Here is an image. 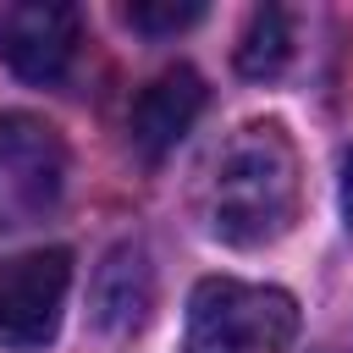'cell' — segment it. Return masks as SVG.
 Returning <instances> with one entry per match:
<instances>
[{
  "label": "cell",
  "instance_id": "cell-6",
  "mask_svg": "<svg viewBox=\"0 0 353 353\" xmlns=\"http://www.w3.org/2000/svg\"><path fill=\"white\" fill-rule=\"evenodd\" d=\"M204 99H210V94H204V77H199L193 66H171V72H160V77L132 99V116H127V138H132V149H138L143 160H165V154L193 132Z\"/></svg>",
  "mask_w": 353,
  "mask_h": 353
},
{
  "label": "cell",
  "instance_id": "cell-1",
  "mask_svg": "<svg viewBox=\"0 0 353 353\" xmlns=\"http://www.w3.org/2000/svg\"><path fill=\"white\" fill-rule=\"evenodd\" d=\"M298 215V149L276 121H248L215 165L210 232L232 248L276 243Z\"/></svg>",
  "mask_w": 353,
  "mask_h": 353
},
{
  "label": "cell",
  "instance_id": "cell-7",
  "mask_svg": "<svg viewBox=\"0 0 353 353\" xmlns=\"http://www.w3.org/2000/svg\"><path fill=\"white\" fill-rule=\"evenodd\" d=\"M154 309V265L138 243H116L94 276V320L105 331H138Z\"/></svg>",
  "mask_w": 353,
  "mask_h": 353
},
{
  "label": "cell",
  "instance_id": "cell-4",
  "mask_svg": "<svg viewBox=\"0 0 353 353\" xmlns=\"http://www.w3.org/2000/svg\"><path fill=\"white\" fill-rule=\"evenodd\" d=\"M72 287V254L66 248H33L0 265V342L11 353H39L61 331Z\"/></svg>",
  "mask_w": 353,
  "mask_h": 353
},
{
  "label": "cell",
  "instance_id": "cell-3",
  "mask_svg": "<svg viewBox=\"0 0 353 353\" xmlns=\"http://www.w3.org/2000/svg\"><path fill=\"white\" fill-rule=\"evenodd\" d=\"M66 188V149L50 121L6 110L0 116V226L39 221Z\"/></svg>",
  "mask_w": 353,
  "mask_h": 353
},
{
  "label": "cell",
  "instance_id": "cell-5",
  "mask_svg": "<svg viewBox=\"0 0 353 353\" xmlns=\"http://www.w3.org/2000/svg\"><path fill=\"white\" fill-rule=\"evenodd\" d=\"M83 22L72 6H11L0 11V61L22 83H61L77 61Z\"/></svg>",
  "mask_w": 353,
  "mask_h": 353
},
{
  "label": "cell",
  "instance_id": "cell-10",
  "mask_svg": "<svg viewBox=\"0 0 353 353\" xmlns=\"http://www.w3.org/2000/svg\"><path fill=\"white\" fill-rule=\"evenodd\" d=\"M342 221H347V232H353V149L342 154Z\"/></svg>",
  "mask_w": 353,
  "mask_h": 353
},
{
  "label": "cell",
  "instance_id": "cell-2",
  "mask_svg": "<svg viewBox=\"0 0 353 353\" xmlns=\"http://www.w3.org/2000/svg\"><path fill=\"white\" fill-rule=\"evenodd\" d=\"M298 336V303L281 287L210 276L188 298L182 353H281Z\"/></svg>",
  "mask_w": 353,
  "mask_h": 353
},
{
  "label": "cell",
  "instance_id": "cell-8",
  "mask_svg": "<svg viewBox=\"0 0 353 353\" xmlns=\"http://www.w3.org/2000/svg\"><path fill=\"white\" fill-rule=\"evenodd\" d=\"M292 61V17L281 6H259L237 39V72L243 77H276Z\"/></svg>",
  "mask_w": 353,
  "mask_h": 353
},
{
  "label": "cell",
  "instance_id": "cell-9",
  "mask_svg": "<svg viewBox=\"0 0 353 353\" xmlns=\"http://www.w3.org/2000/svg\"><path fill=\"white\" fill-rule=\"evenodd\" d=\"M138 33H182V28H193V22H204V6L199 0H138V6H127L121 11Z\"/></svg>",
  "mask_w": 353,
  "mask_h": 353
}]
</instances>
